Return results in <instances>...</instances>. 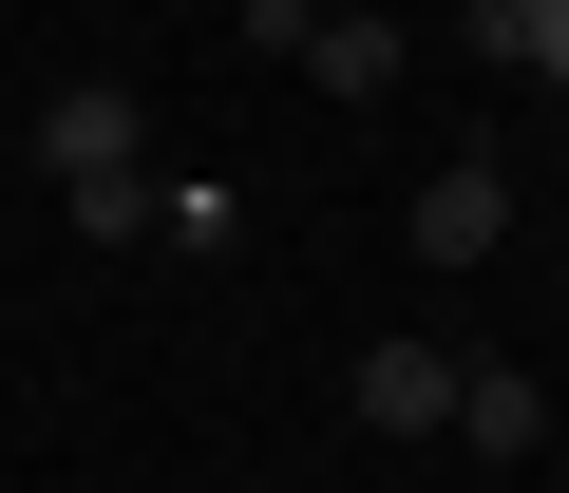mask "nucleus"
<instances>
[{"instance_id":"obj_1","label":"nucleus","mask_w":569,"mask_h":493,"mask_svg":"<svg viewBox=\"0 0 569 493\" xmlns=\"http://www.w3.org/2000/svg\"><path fill=\"white\" fill-rule=\"evenodd\" d=\"M39 171L77 190V171H152V95L133 77H58L39 95Z\"/></svg>"},{"instance_id":"obj_2","label":"nucleus","mask_w":569,"mask_h":493,"mask_svg":"<svg viewBox=\"0 0 569 493\" xmlns=\"http://www.w3.org/2000/svg\"><path fill=\"white\" fill-rule=\"evenodd\" d=\"M342 417H361V436H456V361H437V342H361Z\"/></svg>"},{"instance_id":"obj_3","label":"nucleus","mask_w":569,"mask_h":493,"mask_svg":"<svg viewBox=\"0 0 569 493\" xmlns=\"http://www.w3.org/2000/svg\"><path fill=\"white\" fill-rule=\"evenodd\" d=\"M493 228H512V190H493V152H456V171H418V209H399V247H418V266H475Z\"/></svg>"},{"instance_id":"obj_4","label":"nucleus","mask_w":569,"mask_h":493,"mask_svg":"<svg viewBox=\"0 0 569 493\" xmlns=\"http://www.w3.org/2000/svg\"><path fill=\"white\" fill-rule=\"evenodd\" d=\"M305 95H399V20H380V0H323V20H305Z\"/></svg>"},{"instance_id":"obj_5","label":"nucleus","mask_w":569,"mask_h":493,"mask_svg":"<svg viewBox=\"0 0 569 493\" xmlns=\"http://www.w3.org/2000/svg\"><path fill=\"white\" fill-rule=\"evenodd\" d=\"M569 417H550V380H512V361H475L456 380V455H550Z\"/></svg>"},{"instance_id":"obj_6","label":"nucleus","mask_w":569,"mask_h":493,"mask_svg":"<svg viewBox=\"0 0 569 493\" xmlns=\"http://www.w3.org/2000/svg\"><path fill=\"white\" fill-rule=\"evenodd\" d=\"M58 209H77V247H152V171H77Z\"/></svg>"},{"instance_id":"obj_7","label":"nucleus","mask_w":569,"mask_h":493,"mask_svg":"<svg viewBox=\"0 0 569 493\" xmlns=\"http://www.w3.org/2000/svg\"><path fill=\"white\" fill-rule=\"evenodd\" d=\"M475 39H493V58H531V39H550V0H475Z\"/></svg>"},{"instance_id":"obj_8","label":"nucleus","mask_w":569,"mask_h":493,"mask_svg":"<svg viewBox=\"0 0 569 493\" xmlns=\"http://www.w3.org/2000/svg\"><path fill=\"white\" fill-rule=\"evenodd\" d=\"M531 77H569V0H550V39H531Z\"/></svg>"},{"instance_id":"obj_9","label":"nucleus","mask_w":569,"mask_h":493,"mask_svg":"<svg viewBox=\"0 0 569 493\" xmlns=\"http://www.w3.org/2000/svg\"><path fill=\"white\" fill-rule=\"evenodd\" d=\"M550 266H569V228H550Z\"/></svg>"},{"instance_id":"obj_10","label":"nucleus","mask_w":569,"mask_h":493,"mask_svg":"<svg viewBox=\"0 0 569 493\" xmlns=\"http://www.w3.org/2000/svg\"><path fill=\"white\" fill-rule=\"evenodd\" d=\"M550 455H569V436H550Z\"/></svg>"}]
</instances>
